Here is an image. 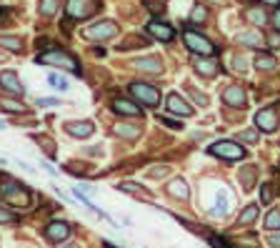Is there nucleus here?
<instances>
[{"label":"nucleus","instance_id":"f257e3e1","mask_svg":"<svg viewBox=\"0 0 280 248\" xmlns=\"http://www.w3.org/2000/svg\"><path fill=\"white\" fill-rule=\"evenodd\" d=\"M35 60H38V63H45V65H58V68H65V70L80 75V65H78L75 55H70V53H65V50H60V48H53V50H45V53H38Z\"/></svg>","mask_w":280,"mask_h":248},{"label":"nucleus","instance_id":"f03ea898","mask_svg":"<svg viewBox=\"0 0 280 248\" xmlns=\"http://www.w3.org/2000/svg\"><path fill=\"white\" fill-rule=\"evenodd\" d=\"M0 196H3L5 203L15 205V208H28V205H30L28 186L15 183V181H5V183H0Z\"/></svg>","mask_w":280,"mask_h":248},{"label":"nucleus","instance_id":"7ed1b4c3","mask_svg":"<svg viewBox=\"0 0 280 248\" xmlns=\"http://www.w3.org/2000/svg\"><path fill=\"white\" fill-rule=\"evenodd\" d=\"M183 38H185V46H188L195 55H200V58H210V55H215V46L210 43L205 35H200L198 30L185 28V30H183Z\"/></svg>","mask_w":280,"mask_h":248},{"label":"nucleus","instance_id":"20e7f679","mask_svg":"<svg viewBox=\"0 0 280 248\" xmlns=\"http://www.w3.org/2000/svg\"><path fill=\"white\" fill-rule=\"evenodd\" d=\"M208 153L215 158H225V160H243L248 155V150L235 141H218L208 148Z\"/></svg>","mask_w":280,"mask_h":248},{"label":"nucleus","instance_id":"39448f33","mask_svg":"<svg viewBox=\"0 0 280 248\" xmlns=\"http://www.w3.org/2000/svg\"><path fill=\"white\" fill-rule=\"evenodd\" d=\"M130 96L138 103L150 105V108H155L160 103V91L155 86H150V83H133V86H130Z\"/></svg>","mask_w":280,"mask_h":248},{"label":"nucleus","instance_id":"423d86ee","mask_svg":"<svg viewBox=\"0 0 280 248\" xmlns=\"http://www.w3.org/2000/svg\"><path fill=\"white\" fill-rule=\"evenodd\" d=\"M98 10V0H68L65 13L70 20H85Z\"/></svg>","mask_w":280,"mask_h":248},{"label":"nucleus","instance_id":"0eeeda50","mask_svg":"<svg viewBox=\"0 0 280 248\" xmlns=\"http://www.w3.org/2000/svg\"><path fill=\"white\" fill-rule=\"evenodd\" d=\"M83 35L88 40H108V38H115L118 35V25L113 20H100V23H93L90 28H85Z\"/></svg>","mask_w":280,"mask_h":248},{"label":"nucleus","instance_id":"6e6552de","mask_svg":"<svg viewBox=\"0 0 280 248\" xmlns=\"http://www.w3.org/2000/svg\"><path fill=\"white\" fill-rule=\"evenodd\" d=\"M0 88L10 96H25V86L20 83L18 73L15 70H3L0 73Z\"/></svg>","mask_w":280,"mask_h":248},{"label":"nucleus","instance_id":"1a4fd4ad","mask_svg":"<svg viewBox=\"0 0 280 248\" xmlns=\"http://www.w3.org/2000/svg\"><path fill=\"white\" fill-rule=\"evenodd\" d=\"M255 126H258V131H263V133H273V131L278 128V113H275V108H263V110H258Z\"/></svg>","mask_w":280,"mask_h":248},{"label":"nucleus","instance_id":"9d476101","mask_svg":"<svg viewBox=\"0 0 280 248\" xmlns=\"http://www.w3.org/2000/svg\"><path fill=\"white\" fill-rule=\"evenodd\" d=\"M148 33H150L155 40H163V43H170V40L175 38V30H173L165 20H158V18L148 23Z\"/></svg>","mask_w":280,"mask_h":248},{"label":"nucleus","instance_id":"9b49d317","mask_svg":"<svg viewBox=\"0 0 280 248\" xmlns=\"http://www.w3.org/2000/svg\"><path fill=\"white\" fill-rule=\"evenodd\" d=\"M68 236H70V223H65V221H53V223L45 226V238L53 241V243H60Z\"/></svg>","mask_w":280,"mask_h":248},{"label":"nucleus","instance_id":"f8f14e48","mask_svg":"<svg viewBox=\"0 0 280 248\" xmlns=\"http://www.w3.org/2000/svg\"><path fill=\"white\" fill-rule=\"evenodd\" d=\"M113 110L118 115H125V118H138L143 115V108H138V103L128 100V98H115L113 100Z\"/></svg>","mask_w":280,"mask_h":248},{"label":"nucleus","instance_id":"ddd939ff","mask_svg":"<svg viewBox=\"0 0 280 248\" xmlns=\"http://www.w3.org/2000/svg\"><path fill=\"white\" fill-rule=\"evenodd\" d=\"M165 105H168V110L170 113H175V115H183V118H190L193 115V108L188 105V100L185 98H180L178 93H170L168 96V100H165Z\"/></svg>","mask_w":280,"mask_h":248},{"label":"nucleus","instance_id":"4468645a","mask_svg":"<svg viewBox=\"0 0 280 248\" xmlns=\"http://www.w3.org/2000/svg\"><path fill=\"white\" fill-rule=\"evenodd\" d=\"M93 123L90 120H75V123H68L65 126V133L73 136V138H90L93 136Z\"/></svg>","mask_w":280,"mask_h":248},{"label":"nucleus","instance_id":"2eb2a0df","mask_svg":"<svg viewBox=\"0 0 280 248\" xmlns=\"http://www.w3.org/2000/svg\"><path fill=\"white\" fill-rule=\"evenodd\" d=\"M223 100L230 105V108H243L245 105V91L240 86H230L225 93H223Z\"/></svg>","mask_w":280,"mask_h":248},{"label":"nucleus","instance_id":"dca6fc26","mask_svg":"<svg viewBox=\"0 0 280 248\" xmlns=\"http://www.w3.org/2000/svg\"><path fill=\"white\" fill-rule=\"evenodd\" d=\"M135 68L140 73H160V70H163V60H160L158 55H145V58L135 60Z\"/></svg>","mask_w":280,"mask_h":248},{"label":"nucleus","instance_id":"f3484780","mask_svg":"<svg viewBox=\"0 0 280 248\" xmlns=\"http://www.w3.org/2000/svg\"><path fill=\"white\" fill-rule=\"evenodd\" d=\"M168 193H170L173 198H178V200H188V198H190V188H188V183H185L183 178H175V181H170V186H168Z\"/></svg>","mask_w":280,"mask_h":248},{"label":"nucleus","instance_id":"a211bd4d","mask_svg":"<svg viewBox=\"0 0 280 248\" xmlns=\"http://www.w3.org/2000/svg\"><path fill=\"white\" fill-rule=\"evenodd\" d=\"M193 65H195V70L203 75V78H213V75L218 73V65H215L213 60H205V58H195Z\"/></svg>","mask_w":280,"mask_h":248},{"label":"nucleus","instance_id":"6ab92c4d","mask_svg":"<svg viewBox=\"0 0 280 248\" xmlns=\"http://www.w3.org/2000/svg\"><path fill=\"white\" fill-rule=\"evenodd\" d=\"M115 133H118L120 138H128V141L140 138V128L133 126V123H118V126H115Z\"/></svg>","mask_w":280,"mask_h":248},{"label":"nucleus","instance_id":"aec40b11","mask_svg":"<svg viewBox=\"0 0 280 248\" xmlns=\"http://www.w3.org/2000/svg\"><path fill=\"white\" fill-rule=\"evenodd\" d=\"M235 40H238L240 46H248V48H260V46H263L260 33H238Z\"/></svg>","mask_w":280,"mask_h":248},{"label":"nucleus","instance_id":"412c9836","mask_svg":"<svg viewBox=\"0 0 280 248\" xmlns=\"http://www.w3.org/2000/svg\"><path fill=\"white\" fill-rule=\"evenodd\" d=\"M275 55H270V53H258L255 55V68L258 70H263V73H270V70H275Z\"/></svg>","mask_w":280,"mask_h":248},{"label":"nucleus","instance_id":"4be33fe9","mask_svg":"<svg viewBox=\"0 0 280 248\" xmlns=\"http://www.w3.org/2000/svg\"><path fill=\"white\" fill-rule=\"evenodd\" d=\"M258 213H260V208L255 203H250V205H245V211L238 216V226H248V223H253L255 218H258Z\"/></svg>","mask_w":280,"mask_h":248},{"label":"nucleus","instance_id":"5701e85b","mask_svg":"<svg viewBox=\"0 0 280 248\" xmlns=\"http://www.w3.org/2000/svg\"><path fill=\"white\" fill-rule=\"evenodd\" d=\"M245 18L255 25V28H263L268 23V15L263 13V8H245Z\"/></svg>","mask_w":280,"mask_h":248},{"label":"nucleus","instance_id":"b1692460","mask_svg":"<svg viewBox=\"0 0 280 248\" xmlns=\"http://www.w3.org/2000/svg\"><path fill=\"white\" fill-rule=\"evenodd\" d=\"M0 48H8L10 53H20L23 50V40L15 35H0Z\"/></svg>","mask_w":280,"mask_h":248},{"label":"nucleus","instance_id":"393cba45","mask_svg":"<svg viewBox=\"0 0 280 248\" xmlns=\"http://www.w3.org/2000/svg\"><path fill=\"white\" fill-rule=\"evenodd\" d=\"M58 0H40V5H38V10H40V15H45V18H50V15H55V10H58Z\"/></svg>","mask_w":280,"mask_h":248},{"label":"nucleus","instance_id":"a878e982","mask_svg":"<svg viewBox=\"0 0 280 248\" xmlns=\"http://www.w3.org/2000/svg\"><path fill=\"white\" fill-rule=\"evenodd\" d=\"M225 213H228V193L220 191L218 200H215V208H213V216H225Z\"/></svg>","mask_w":280,"mask_h":248},{"label":"nucleus","instance_id":"bb28decb","mask_svg":"<svg viewBox=\"0 0 280 248\" xmlns=\"http://www.w3.org/2000/svg\"><path fill=\"white\" fill-rule=\"evenodd\" d=\"M265 228H268V231H278V228H280V208L268 211V216H265Z\"/></svg>","mask_w":280,"mask_h":248},{"label":"nucleus","instance_id":"cd10ccee","mask_svg":"<svg viewBox=\"0 0 280 248\" xmlns=\"http://www.w3.org/2000/svg\"><path fill=\"white\" fill-rule=\"evenodd\" d=\"M0 108L8 110V113H20L25 105L20 100H15V98H0Z\"/></svg>","mask_w":280,"mask_h":248},{"label":"nucleus","instance_id":"c85d7f7f","mask_svg":"<svg viewBox=\"0 0 280 248\" xmlns=\"http://www.w3.org/2000/svg\"><path fill=\"white\" fill-rule=\"evenodd\" d=\"M73 196H75V198H78L80 203H83V205H85V208H90L93 213H100V211L95 208V203H93V200H90V198H88V196H85L83 191H80V188H73ZM100 216H105V213H100Z\"/></svg>","mask_w":280,"mask_h":248},{"label":"nucleus","instance_id":"c756f323","mask_svg":"<svg viewBox=\"0 0 280 248\" xmlns=\"http://www.w3.org/2000/svg\"><path fill=\"white\" fill-rule=\"evenodd\" d=\"M190 20L193 23H205L208 20V8L205 5H195V10L190 13Z\"/></svg>","mask_w":280,"mask_h":248},{"label":"nucleus","instance_id":"7c9ffc66","mask_svg":"<svg viewBox=\"0 0 280 248\" xmlns=\"http://www.w3.org/2000/svg\"><path fill=\"white\" fill-rule=\"evenodd\" d=\"M48 83H50L53 88H58V91H68V80L63 75H58V73H50L48 75Z\"/></svg>","mask_w":280,"mask_h":248},{"label":"nucleus","instance_id":"2f4dec72","mask_svg":"<svg viewBox=\"0 0 280 248\" xmlns=\"http://www.w3.org/2000/svg\"><path fill=\"white\" fill-rule=\"evenodd\" d=\"M158 120H160V123H163V126H168V128H173V131H180V128H183V123H180V120H173V118H165V115H160V113H158Z\"/></svg>","mask_w":280,"mask_h":248},{"label":"nucleus","instance_id":"473e14b6","mask_svg":"<svg viewBox=\"0 0 280 248\" xmlns=\"http://www.w3.org/2000/svg\"><path fill=\"white\" fill-rule=\"evenodd\" d=\"M258 136H260V131H243V133H238L240 141H248V143H255Z\"/></svg>","mask_w":280,"mask_h":248},{"label":"nucleus","instance_id":"72a5a7b5","mask_svg":"<svg viewBox=\"0 0 280 248\" xmlns=\"http://www.w3.org/2000/svg\"><path fill=\"white\" fill-rule=\"evenodd\" d=\"M260 200H263V203H270V200H273V186H268V183L260 186Z\"/></svg>","mask_w":280,"mask_h":248},{"label":"nucleus","instance_id":"f704fd0d","mask_svg":"<svg viewBox=\"0 0 280 248\" xmlns=\"http://www.w3.org/2000/svg\"><path fill=\"white\" fill-rule=\"evenodd\" d=\"M253 176H255V165H248V173L243 176V186H245V191H250V186H253Z\"/></svg>","mask_w":280,"mask_h":248},{"label":"nucleus","instance_id":"c9c22d12","mask_svg":"<svg viewBox=\"0 0 280 248\" xmlns=\"http://www.w3.org/2000/svg\"><path fill=\"white\" fill-rule=\"evenodd\" d=\"M190 96H193V100L198 103V105H208V96H203V93H198V91H188Z\"/></svg>","mask_w":280,"mask_h":248},{"label":"nucleus","instance_id":"e433bc0d","mask_svg":"<svg viewBox=\"0 0 280 248\" xmlns=\"http://www.w3.org/2000/svg\"><path fill=\"white\" fill-rule=\"evenodd\" d=\"M208 241H210V246H213V248H230V246H228L223 238H218V236H208Z\"/></svg>","mask_w":280,"mask_h":248},{"label":"nucleus","instance_id":"4c0bfd02","mask_svg":"<svg viewBox=\"0 0 280 248\" xmlns=\"http://www.w3.org/2000/svg\"><path fill=\"white\" fill-rule=\"evenodd\" d=\"M118 188H120V191H125V193H135V191H140V186H135V183H120Z\"/></svg>","mask_w":280,"mask_h":248},{"label":"nucleus","instance_id":"58836bf2","mask_svg":"<svg viewBox=\"0 0 280 248\" xmlns=\"http://www.w3.org/2000/svg\"><path fill=\"white\" fill-rule=\"evenodd\" d=\"M10 221H15V216H13V213H8V211H3V208H0V223H10Z\"/></svg>","mask_w":280,"mask_h":248},{"label":"nucleus","instance_id":"ea45409f","mask_svg":"<svg viewBox=\"0 0 280 248\" xmlns=\"http://www.w3.org/2000/svg\"><path fill=\"white\" fill-rule=\"evenodd\" d=\"M58 98H38V105H58Z\"/></svg>","mask_w":280,"mask_h":248},{"label":"nucleus","instance_id":"a19ab883","mask_svg":"<svg viewBox=\"0 0 280 248\" xmlns=\"http://www.w3.org/2000/svg\"><path fill=\"white\" fill-rule=\"evenodd\" d=\"M270 20H273V25H275V30L280 33V8H278V10H275V13L270 15Z\"/></svg>","mask_w":280,"mask_h":248},{"label":"nucleus","instance_id":"79ce46f5","mask_svg":"<svg viewBox=\"0 0 280 248\" xmlns=\"http://www.w3.org/2000/svg\"><path fill=\"white\" fill-rule=\"evenodd\" d=\"M268 243H270L273 248H280V236H278V233H273V236H268Z\"/></svg>","mask_w":280,"mask_h":248},{"label":"nucleus","instance_id":"37998d69","mask_svg":"<svg viewBox=\"0 0 280 248\" xmlns=\"http://www.w3.org/2000/svg\"><path fill=\"white\" fill-rule=\"evenodd\" d=\"M278 40H280L278 35H270V38H268V46H273V48H275V46H278Z\"/></svg>","mask_w":280,"mask_h":248},{"label":"nucleus","instance_id":"c03bdc74","mask_svg":"<svg viewBox=\"0 0 280 248\" xmlns=\"http://www.w3.org/2000/svg\"><path fill=\"white\" fill-rule=\"evenodd\" d=\"M43 168H45V171H48L50 176H58V171H55V168H50V165H48V163H43Z\"/></svg>","mask_w":280,"mask_h":248},{"label":"nucleus","instance_id":"a18cd8bd","mask_svg":"<svg viewBox=\"0 0 280 248\" xmlns=\"http://www.w3.org/2000/svg\"><path fill=\"white\" fill-rule=\"evenodd\" d=\"M60 248H80L78 243H65V246H60Z\"/></svg>","mask_w":280,"mask_h":248},{"label":"nucleus","instance_id":"49530a36","mask_svg":"<svg viewBox=\"0 0 280 248\" xmlns=\"http://www.w3.org/2000/svg\"><path fill=\"white\" fill-rule=\"evenodd\" d=\"M263 3H268V5H278L280 0H263Z\"/></svg>","mask_w":280,"mask_h":248},{"label":"nucleus","instance_id":"de8ad7c7","mask_svg":"<svg viewBox=\"0 0 280 248\" xmlns=\"http://www.w3.org/2000/svg\"><path fill=\"white\" fill-rule=\"evenodd\" d=\"M103 246H105V248H115V246H113L110 241H103Z\"/></svg>","mask_w":280,"mask_h":248},{"label":"nucleus","instance_id":"09e8293b","mask_svg":"<svg viewBox=\"0 0 280 248\" xmlns=\"http://www.w3.org/2000/svg\"><path fill=\"white\" fill-rule=\"evenodd\" d=\"M3 128H5V123H3V120H0V131H3Z\"/></svg>","mask_w":280,"mask_h":248},{"label":"nucleus","instance_id":"8fccbe9b","mask_svg":"<svg viewBox=\"0 0 280 248\" xmlns=\"http://www.w3.org/2000/svg\"><path fill=\"white\" fill-rule=\"evenodd\" d=\"M243 3H250V0H243Z\"/></svg>","mask_w":280,"mask_h":248}]
</instances>
